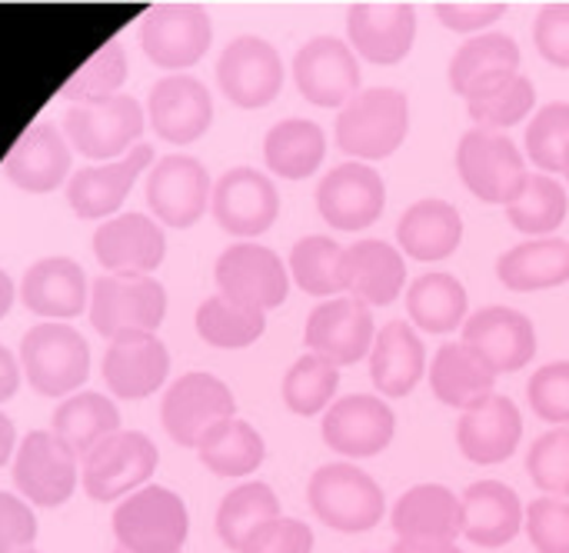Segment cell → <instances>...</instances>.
Listing matches in <instances>:
<instances>
[{"label": "cell", "mask_w": 569, "mask_h": 553, "mask_svg": "<svg viewBox=\"0 0 569 553\" xmlns=\"http://www.w3.org/2000/svg\"><path fill=\"white\" fill-rule=\"evenodd\" d=\"M410 130V103L397 87L360 90L337 117V144L357 160L390 157Z\"/></svg>", "instance_id": "obj_1"}, {"label": "cell", "mask_w": 569, "mask_h": 553, "mask_svg": "<svg viewBox=\"0 0 569 553\" xmlns=\"http://www.w3.org/2000/svg\"><path fill=\"white\" fill-rule=\"evenodd\" d=\"M20 371L40 397H70L90 374L87 340L70 324L43 320L20 340Z\"/></svg>", "instance_id": "obj_2"}, {"label": "cell", "mask_w": 569, "mask_h": 553, "mask_svg": "<svg viewBox=\"0 0 569 553\" xmlns=\"http://www.w3.org/2000/svg\"><path fill=\"white\" fill-rule=\"evenodd\" d=\"M143 134V107L127 97L113 93L103 100L70 103L63 110V137L80 157L113 164L120 160L130 144H137Z\"/></svg>", "instance_id": "obj_3"}, {"label": "cell", "mask_w": 569, "mask_h": 553, "mask_svg": "<svg viewBox=\"0 0 569 553\" xmlns=\"http://www.w3.org/2000/svg\"><path fill=\"white\" fill-rule=\"evenodd\" d=\"M313 514L340 534H363L383 521L380 484L353 464H327L310 477L307 487Z\"/></svg>", "instance_id": "obj_4"}, {"label": "cell", "mask_w": 569, "mask_h": 553, "mask_svg": "<svg viewBox=\"0 0 569 553\" xmlns=\"http://www.w3.org/2000/svg\"><path fill=\"white\" fill-rule=\"evenodd\" d=\"M157 447L140 431H117L80 461V484L90 501L110 504L147 487L157 471Z\"/></svg>", "instance_id": "obj_5"}, {"label": "cell", "mask_w": 569, "mask_h": 553, "mask_svg": "<svg viewBox=\"0 0 569 553\" xmlns=\"http://www.w3.org/2000/svg\"><path fill=\"white\" fill-rule=\"evenodd\" d=\"M187 534V507L167 487H140L113 511V537L127 553H180Z\"/></svg>", "instance_id": "obj_6"}, {"label": "cell", "mask_w": 569, "mask_h": 553, "mask_svg": "<svg viewBox=\"0 0 569 553\" xmlns=\"http://www.w3.org/2000/svg\"><path fill=\"white\" fill-rule=\"evenodd\" d=\"M167 314V290L153 277L100 274L90 287V324L107 340L133 330L153 334Z\"/></svg>", "instance_id": "obj_7"}, {"label": "cell", "mask_w": 569, "mask_h": 553, "mask_svg": "<svg viewBox=\"0 0 569 553\" xmlns=\"http://www.w3.org/2000/svg\"><path fill=\"white\" fill-rule=\"evenodd\" d=\"M210 40H213L210 17L200 3L190 0L157 3L147 10L140 23V47L147 60L163 70L193 67L210 50Z\"/></svg>", "instance_id": "obj_8"}, {"label": "cell", "mask_w": 569, "mask_h": 553, "mask_svg": "<svg viewBox=\"0 0 569 553\" xmlns=\"http://www.w3.org/2000/svg\"><path fill=\"white\" fill-rule=\"evenodd\" d=\"M457 170L463 184L487 204H510L523 180L527 164L517 144L500 130H467L457 144Z\"/></svg>", "instance_id": "obj_9"}, {"label": "cell", "mask_w": 569, "mask_h": 553, "mask_svg": "<svg viewBox=\"0 0 569 553\" xmlns=\"http://www.w3.org/2000/svg\"><path fill=\"white\" fill-rule=\"evenodd\" d=\"M213 277H217V290L227 300L250 307V310H263V314L280 307L290 290L283 260L270 247L250 244V240L227 247L217 257Z\"/></svg>", "instance_id": "obj_10"}, {"label": "cell", "mask_w": 569, "mask_h": 553, "mask_svg": "<svg viewBox=\"0 0 569 553\" xmlns=\"http://www.w3.org/2000/svg\"><path fill=\"white\" fill-rule=\"evenodd\" d=\"M233 411H237V404H233L230 387L223 381H217L213 374L193 371L170 384V391L163 394V404H160V421H163V431L180 447H197L200 437L213 424L230 421Z\"/></svg>", "instance_id": "obj_11"}, {"label": "cell", "mask_w": 569, "mask_h": 553, "mask_svg": "<svg viewBox=\"0 0 569 553\" xmlns=\"http://www.w3.org/2000/svg\"><path fill=\"white\" fill-rule=\"evenodd\" d=\"M217 83L233 107H267L283 87V60L263 37H237L217 60Z\"/></svg>", "instance_id": "obj_12"}, {"label": "cell", "mask_w": 569, "mask_h": 553, "mask_svg": "<svg viewBox=\"0 0 569 553\" xmlns=\"http://www.w3.org/2000/svg\"><path fill=\"white\" fill-rule=\"evenodd\" d=\"M297 90L313 107H347L360 93V63L357 53L340 37H313L293 57Z\"/></svg>", "instance_id": "obj_13"}, {"label": "cell", "mask_w": 569, "mask_h": 553, "mask_svg": "<svg viewBox=\"0 0 569 553\" xmlns=\"http://www.w3.org/2000/svg\"><path fill=\"white\" fill-rule=\"evenodd\" d=\"M210 174L197 157L167 154L147 174V207L167 227H193L210 204Z\"/></svg>", "instance_id": "obj_14"}, {"label": "cell", "mask_w": 569, "mask_h": 553, "mask_svg": "<svg viewBox=\"0 0 569 553\" xmlns=\"http://www.w3.org/2000/svg\"><path fill=\"white\" fill-rule=\"evenodd\" d=\"M210 214L233 237H260L280 214V194L267 174L253 167H233L213 184Z\"/></svg>", "instance_id": "obj_15"}, {"label": "cell", "mask_w": 569, "mask_h": 553, "mask_svg": "<svg viewBox=\"0 0 569 553\" xmlns=\"http://www.w3.org/2000/svg\"><path fill=\"white\" fill-rule=\"evenodd\" d=\"M13 484L23 501L53 511L77 487V457L50 431H30L13 457Z\"/></svg>", "instance_id": "obj_16"}, {"label": "cell", "mask_w": 569, "mask_h": 553, "mask_svg": "<svg viewBox=\"0 0 569 553\" xmlns=\"http://www.w3.org/2000/svg\"><path fill=\"white\" fill-rule=\"evenodd\" d=\"M387 207L383 177L360 164H340L317 184V210L337 230H367Z\"/></svg>", "instance_id": "obj_17"}, {"label": "cell", "mask_w": 569, "mask_h": 553, "mask_svg": "<svg viewBox=\"0 0 569 553\" xmlns=\"http://www.w3.org/2000/svg\"><path fill=\"white\" fill-rule=\"evenodd\" d=\"M147 117L160 140L193 144L213 124V97L203 80L187 73H170L150 87Z\"/></svg>", "instance_id": "obj_18"}, {"label": "cell", "mask_w": 569, "mask_h": 553, "mask_svg": "<svg viewBox=\"0 0 569 553\" xmlns=\"http://www.w3.org/2000/svg\"><path fill=\"white\" fill-rule=\"evenodd\" d=\"M347 33L370 63H400L417 40V10L403 0H360L347 13Z\"/></svg>", "instance_id": "obj_19"}, {"label": "cell", "mask_w": 569, "mask_h": 553, "mask_svg": "<svg viewBox=\"0 0 569 553\" xmlns=\"http://www.w3.org/2000/svg\"><path fill=\"white\" fill-rule=\"evenodd\" d=\"M167 237L147 214H117L93 234V257L107 274L150 277L163 264Z\"/></svg>", "instance_id": "obj_20"}, {"label": "cell", "mask_w": 569, "mask_h": 553, "mask_svg": "<svg viewBox=\"0 0 569 553\" xmlns=\"http://www.w3.org/2000/svg\"><path fill=\"white\" fill-rule=\"evenodd\" d=\"M170 371V354L157 334L133 330L120 334L107 344L103 354V384L120 401H143L160 391Z\"/></svg>", "instance_id": "obj_21"}, {"label": "cell", "mask_w": 569, "mask_h": 553, "mask_svg": "<svg viewBox=\"0 0 569 553\" xmlns=\"http://www.w3.org/2000/svg\"><path fill=\"white\" fill-rule=\"evenodd\" d=\"M153 160V147L150 144H137L130 154H123L113 164H93L77 170L67 180V204L80 220H103L113 217L130 187L137 184V177L150 167Z\"/></svg>", "instance_id": "obj_22"}, {"label": "cell", "mask_w": 569, "mask_h": 553, "mask_svg": "<svg viewBox=\"0 0 569 553\" xmlns=\"http://www.w3.org/2000/svg\"><path fill=\"white\" fill-rule=\"evenodd\" d=\"M67 174H70V147L53 120L30 124L3 160V177L27 194H50L60 184H67Z\"/></svg>", "instance_id": "obj_23"}, {"label": "cell", "mask_w": 569, "mask_h": 553, "mask_svg": "<svg viewBox=\"0 0 569 553\" xmlns=\"http://www.w3.org/2000/svg\"><path fill=\"white\" fill-rule=\"evenodd\" d=\"M320 431L330 451L343 457H373L390 447L397 417L380 397L353 394V397H340L337 404H330Z\"/></svg>", "instance_id": "obj_24"}, {"label": "cell", "mask_w": 569, "mask_h": 553, "mask_svg": "<svg viewBox=\"0 0 569 553\" xmlns=\"http://www.w3.org/2000/svg\"><path fill=\"white\" fill-rule=\"evenodd\" d=\"M373 314L353 297H330L307 320L310 354L327 357L337 367L357 364L373 347Z\"/></svg>", "instance_id": "obj_25"}, {"label": "cell", "mask_w": 569, "mask_h": 553, "mask_svg": "<svg viewBox=\"0 0 569 553\" xmlns=\"http://www.w3.org/2000/svg\"><path fill=\"white\" fill-rule=\"evenodd\" d=\"M463 344H470L493 367V374H510L533 361L537 330L533 320L513 307H483L467 317Z\"/></svg>", "instance_id": "obj_26"}, {"label": "cell", "mask_w": 569, "mask_h": 553, "mask_svg": "<svg viewBox=\"0 0 569 553\" xmlns=\"http://www.w3.org/2000/svg\"><path fill=\"white\" fill-rule=\"evenodd\" d=\"M340 284L353 300L367 307H387L407 287V264L400 250L383 240H357L343 247Z\"/></svg>", "instance_id": "obj_27"}, {"label": "cell", "mask_w": 569, "mask_h": 553, "mask_svg": "<svg viewBox=\"0 0 569 553\" xmlns=\"http://www.w3.org/2000/svg\"><path fill=\"white\" fill-rule=\"evenodd\" d=\"M520 437H523V417L517 404L497 394L463 411L457 424V444L463 457L473 464H503L507 457H513Z\"/></svg>", "instance_id": "obj_28"}, {"label": "cell", "mask_w": 569, "mask_h": 553, "mask_svg": "<svg viewBox=\"0 0 569 553\" xmlns=\"http://www.w3.org/2000/svg\"><path fill=\"white\" fill-rule=\"evenodd\" d=\"M20 300L30 314L67 324L87 304V277L70 257H43L23 270Z\"/></svg>", "instance_id": "obj_29"}, {"label": "cell", "mask_w": 569, "mask_h": 553, "mask_svg": "<svg viewBox=\"0 0 569 553\" xmlns=\"http://www.w3.org/2000/svg\"><path fill=\"white\" fill-rule=\"evenodd\" d=\"M520 73V47L507 33H480L467 40L450 60V87L473 100L497 83Z\"/></svg>", "instance_id": "obj_30"}, {"label": "cell", "mask_w": 569, "mask_h": 553, "mask_svg": "<svg viewBox=\"0 0 569 553\" xmlns=\"http://www.w3.org/2000/svg\"><path fill=\"white\" fill-rule=\"evenodd\" d=\"M463 537L477 547H503L517 537L523 524V504L513 487L500 481L470 484L460 497Z\"/></svg>", "instance_id": "obj_31"}, {"label": "cell", "mask_w": 569, "mask_h": 553, "mask_svg": "<svg viewBox=\"0 0 569 553\" xmlns=\"http://www.w3.org/2000/svg\"><path fill=\"white\" fill-rule=\"evenodd\" d=\"M400 541H457L463 534L460 497L440 484L410 487L390 514Z\"/></svg>", "instance_id": "obj_32"}, {"label": "cell", "mask_w": 569, "mask_h": 553, "mask_svg": "<svg viewBox=\"0 0 569 553\" xmlns=\"http://www.w3.org/2000/svg\"><path fill=\"white\" fill-rule=\"evenodd\" d=\"M497 374L470 344H443L430 364V387L437 401L457 411H470L493 394Z\"/></svg>", "instance_id": "obj_33"}, {"label": "cell", "mask_w": 569, "mask_h": 553, "mask_svg": "<svg viewBox=\"0 0 569 553\" xmlns=\"http://www.w3.org/2000/svg\"><path fill=\"white\" fill-rule=\"evenodd\" d=\"M397 240L413 260H447L463 240V217L453 204L427 197L417 200L397 224Z\"/></svg>", "instance_id": "obj_34"}, {"label": "cell", "mask_w": 569, "mask_h": 553, "mask_svg": "<svg viewBox=\"0 0 569 553\" xmlns=\"http://www.w3.org/2000/svg\"><path fill=\"white\" fill-rule=\"evenodd\" d=\"M423 367V344L407 320H393L377 334L370 347V377L383 397H407L420 384Z\"/></svg>", "instance_id": "obj_35"}, {"label": "cell", "mask_w": 569, "mask_h": 553, "mask_svg": "<svg viewBox=\"0 0 569 553\" xmlns=\"http://www.w3.org/2000/svg\"><path fill=\"white\" fill-rule=\"evenodd\" d=\"M120 431V411L110 397L97 391H83L73 397H63L60 407L50 417V434L77 457L83 461L100 441Z\"/></svg>", "instance_id": "obj_36"}, {"label": "cell", "mask_w": 569, "mask_h": 553, "mask_svg": "<svg viewBox=\"0 0 569 553\" xmlns=\"http://www.w3.org/2000/svg\"><path fill=\"white\" fill-rule=\"evenodd\" d=\"M497 277L503 287L533 294L550 290L569 280V244L560 237H537L507 250L497 264Z\"/></svg>", "instance_id": "obj_37"}, {"label": "cell", "mask_w": 569, "mask_h": 553, "mask_svg": "<svg viewBox=\"0 0 569 553\" xmlns=\"http://www.w3.org/2000/svg\"><path fill=\"white\" fill-rule=\"evenodd\" d=\"M323 154H327V137L320 124L300 120V117L273 124L263 140V160L283 180L310 177L323 164Z\"/></svg>", "instance_id": "obj_38"}, {"label": "cell", "mask_w": 569, "mask_h": 553, "mask_svg": "<svg viewBox=\"0 0 569 553\" xmlns=\"http://www.w3.org/2000/svg\"><path fill=\"white\" fill-rule=\"evenodd\" d=\"M197 457L217 477H250L263 464L267 447H263V437L247 421L230 417V421L213 424L200 437Z\"/></svg>", "instance_id": "obj_39"}, {"label": "cell", "mask_w": 569, "mask_h": 553, "mask_svg": "<svg viewBox=\"0 0 569 553\" xmlns=\"http://www.w3.org/2000/svg\"><path fill=\"white\" fill-rule=\"evenodd\" d=\"M467 290L453 274H423L407 290V314L420 330L450 334L467 324Z\"/></svg>", "instance_id": "obj_40"}, {"label": "cell", "mask_w": 569, "mask_h": 553, "mask_svg": "<svg viewBox=\"0 0 569 553\" xmlns=\"http://www.w3.org/2000/svg\"><path fill=\"white\" fill-rule=\"evenodd\" d=\"M280 517V501L277 494L260 484V481H250V484H240L233 487L220 507H217V534L220 541L230 547V551H243V544L270 521Z\"/></svg>", "instance_id": "obj_41"}, {"label": "cell", "mask_w": 569, "mask_h": 553, "mask_svg": "<svg viewBox=\"0 0 569 553\" xmlns=\"http://www.w3.org/2000/svg\"><path fill=\"white\" fill-rule=\"evenodd\" d=\"M263 330H267L263 310L240 307V304L227 300L223 294H213L197 307V334L210 347L240 350V347H250Z\"/></svg>", "instance_id": "obj_42"}, {"label": "cell", "mask_w": 569, "mask_h": 553, "mask_svg": "<svg viewBox=\"0 0 569 553\" xmlns=\"http://www.w3.org/2000/svg\"><path fill=\"white\" fill-rule=\"evenodd\" d=\"M507 217L520 234L543 237L567 220V190L553 177L527 174L520 194L507 204Z\"/></svg>", "instance_id": "obj_43"}, {"label": "cell", "mask_w": 569, "mask_h": 553, "mask_svg": "<svg viewBox=\"0 0 569 553\" xmlns=\"http://www.w3.org/2000/svg\"><path fill=\"white\" fill-rule=\"evenodd\" d=\"M337 387H340L337 364H330L320 354H307L293 361V367L283 377V404L300 417H313L330 407Z\"/></svg>", "instance_id": "obj_44"}, {"label": "cell", "mask_w": 569, "mask_h": 553, "mask_svg": "<svg viewBox=\"0 0 569 553\" xmlns=\"http://www.w3.org/2000/svg\"><path fill=\"white\" fill-rule=\"evenodd\" d=\"M340 264H343V247L333 237H303L290 250V274L300 290L313 297H333L343 290L340 284Z\"/></svg>", "instance_id": "obj_45"}, {"label": "cell", "mask_w": 569, "mask_h": 553, "mask_svg": "<svg viewBox=\"0 0 569 553\" xmlns=\"http://www.w3.org/2000/svg\"><path fill=\"white\" fill-rule=\"evenodd\" d=\"M123 77H127V53H123V43L110 37L97 47V53L83 67L73 70V77L60 87V97L73 103L103 100L120 90Z\"/></svg>", "instance_id": "obj_46"}, {"label": "cell", "mask_w": 569, "mask_h": 553, "mask_svg": "<svg viewBox=\"0 0 569 553\" xmlns=\"http://www.w3.org/2000/svg\"><path fill=\"white\" fill-rule=\"evenodd\" d=\"M537 103V87L530 77H510L503 83H497L493 90L467 100V113L477 127L483 130H503V127H513L520 124Z\"/></svg>", "instance_id": "obj_47"}, {"label": "cell", "mask_w": 569, "mask_h": 553, "mask_svg": "<svg viewBox=\"0 0 569 553\" xmlns=\"http://www.w3.org/2000/svg\"><path fill=\"white\" fill-rule=\"evenodd\" d=\"M569 147V103H547L527 127V157L547 170L563 174Z\"/></svg>", "instance_id": "obj_48"}, {"label": "cell", "mask_w": 569, "mask_h": 553, "mask_svg": "<svg viewBox=\"0 0 569 553\" xmlns=\"http://www.w3.org/2000/svg\"><path fill=\"white\" fill-rule=\"evenodd\" d=\"M527 471L540 491L553 497H569V427L547 431L533 441Z\"/></svg>", "instance_id": "obj_49"}, {"label": "cell", "mask_w": 569, "mask_h": 553, "mask_svg": "<svg viewBox=\"0 0 569 553\" xmlns=\"http://www.w3.org/2000/svg\"><path fill=\"white\" fill-rule=\"evenodd\" d=\"M527 534L540 553H569V501H533L527 511Z\"/></svg>", "instance_id": "obj_50"}, {"label": "cell", "mask_w": 569, "mask_h": 553, "mask_svg": "<svg viewBox=\"0 0 569 553\" xmlns=\"http://www.w3.org/2000/svg\"><path fill=\"white\" fill-rule=\"evenodd\" d=\"M530 404L547 424H569V361L547 364L530 381Z\"/></svg>", "instance_id": "obj_51"}, {"label": "cell", "mask_w": 569, "mask_h": 553, "mask_svg": "<svg viewBox=\"0 0 569 553\" xmlns=\"http://www.w3.org/2000/svg\"><path fill=\"white\" fill-rule=\"evenodd\" d=\"M240 553H313V531L303 521L277 517L263 524Z\"/></svg>", "instance_id": "obj_52"}, {"label": "cell", "mask_w": 569, "mask_h": 553, "mask_svg": "<svg viewBox=\"0 0 569 553\" xmlns=\"http://www.w3.org/2000/svg\"><path fill=\"white\" fill-rule=\"evenodd\" d=\"M433 13L447 30L477 33V30L497 23L507 13V3L503 0H440L433 7Z\"/></svg>", "instance_id": "obj_53"}, {"label": "cell", "mask_w": 569, "mask_h": 553, "mask_svg": "<svg viewBox=\"0 0 569 553\" xmlns=\"http://www.w3.org/2000/svg\"><path fill=\"white\" fill-rule=\"evenodd\" d=\"M37 541V517L17 497L0 491V553H23Z\"/></svg>", "instance_id": "obj_54"}, {"label": "cell", "mask_w": 569, "mask_h": 553, "mask_svg": "<svg viewBox=\"0 0 569 553\" xmlns=\"http://www.w3.org/2000/svg\"><path fill=\"white\" fill-rule=\"evenodd\" d=\"M533 40L540 57L557 67H569V3H550L533 23Z\"/></svg>", "instance_id": "obj_55"}, {"label": "cell", "mask_w": 569, "mask_h": 553, "mask_svg": "<svg viewBox=\"0 0 569 553\" xmlns=\"http://www.w3.org/2000/svg\"><path fill=\"white\" fill-rule=\"evenodd\" d=\"M17 387H20V364H17V357L0 344V404L10 401V397L17 394Z\"/></svg>", "instance_id": "obj_56"}, {"label": "cell", "mask_w": 569, "mask_h": 553, "mask_svg": "<svg viewBox=\"0 0 569 553\" xmlns=\"http://www.w3.org/2000/svg\"><path fill=\"white\" fill-rule=\"evenodd\" d=\"M393 553H463L457 541H400Z\"/></svg>", "instance_id": "obj_57"}, {"label": "cell", "mask_w": 569, "mask_h": 553, "mask_svg": "<svg viewBox=\"0 0 569 553\" xmlns=\"http://www.w3.org/2000/svg\"><path fill=\"white\" fill-rule=\"evenodd\" d=\"M13 444H17V431H13V421L7 414H0V467L10 461L13 454Z\"/></svg>", "instance_id": "obj_58"}, {"label": "cell", "mask_w": 569, "mask_h": 553, "mask_svg": "<svg viewBox=\"0 0 569 553\" xmlns=\"http://www.w3.org/2000/svg\"><path fill=\"white\" fill-rule=\"evenodd\" d=\"M13 280H10V274L7 270H0V320L7 317V310H10V304H13Z\"/></svg>", "instance_id": "obj_59"}, {"label": "cell", "mask_w": 569, "mask_h": 553, "mask_svg": "<svg viewBox=\"0 0 569 553\" xmlns=\"http://www.w3.org/2000/svg\"><path fill=\"white\" fill-rule=\"evenodd\" d=\"M563 174H567V180H569V147H567V160H563Z\"/></svg>", "instance_id": "obj_60"}, {"label": "cell", "mask_w": 569, "mask_h": 553, "mask_svg": "<svg viewBox=\"0 0 569 553\" xmlns=\"http://www.w3.org/2000/svg\"><path fill=\"white\" fill-rule=\"evenodd\" d=\"M113 553H127V551H123V547H117V551H113Z\"/></svg>", "instance_id": "obj_61"}, {"label": "cell", "mask_w": 569, "mask_h": 553, "mask_svg": "<svg viewBox=\"0 0 569 553\" xmlns=\"http://www.w3.org/2000/svg\"><path fill=\"white\" fill-rule=\"evenodd\" d=\"M23 553H37V551H23Z\"/></svg>", "instance_id": "obj_62"}]
</instances>
